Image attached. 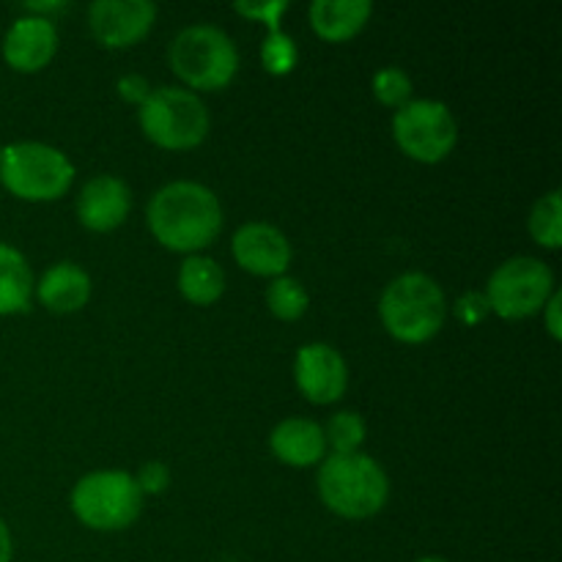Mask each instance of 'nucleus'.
Listing matches in <instances>:
<instances>
[{"mask_svg": "<svg viewBox=\"0 0 562 562\" xmlns=\"http://www.w3.org/2000/svg\"><path fill=\"white\" fill-rule=\"evenodd\" d=\"M554 294V274L543 261L532 256H519L494 269L486 285L488 311L505 322L536 316Z\"/></svg>", "mask_w": 562, "mask_h": 562, "instance_id": "obj_8", "label": "nucleus"}, {"mask_svg": "<svg viewBox=\"0 0 562 562\" xmlns=\"http://www.w3.org/2000/svg\"><path fill=\"white\" fill-rule=\"evenodd\" d=\"M395 143L406 157L417 162H442L459 140V126L445 102L437 99H409L395 110L393 119Z\"/></svg>", "mask_w": 562, "mask_h": 562, "instance_id": "obj_9", "label": "nucleus"}, {"mask_svg": "<svg viewBox=\"0 0 562 562\" xmlns=\"http://www.w3.org/2000/svg\"><path fill=\"white\" fill-rule=\"evenodd\" d=\"M27 11H33V16H42V11H60L66 9V3H27Z\"/></svg>", "mask_w": 562, "mask_h": 562, "instance_id": "obj_30", "label": "nucleus"}, {"mask_svg": "<svg viewBox=\"0 0 562 562\" xmlns=\"http://www.w3.org/2000/svg\"><path fill=\"white\" fill-rule=\"evenodd\" d=\"M148 228L159 245L176 252L203 250L223 228V206L198 181H170L148 203Z\"/></svg>", "mask_w": 562, "mask_h": 562, "instance_id": "obj_1", "label": "nucleus"}, {"mask_svg": "<svg viewBox=\"0 0 562 562\" xmlns=\"http://www.w3.org/2000/svg\"><path fill=\"white\" fill-rule=\"evenodd\" d=\"M384 329L401 344H426L448 318L442 285L423 272H406L384 289L379 300Z\"/></svg>", "mask_w": 562, "mask_h": 562, "instance_id": "obj_3", "label": "nucleus"}, {"mask_svg": "<svg viewBox=\"0 0 562 562\" xmlns=\"http://www.w3.org/2000/svg\"><path fill=\"white\" fill-rule=\"evenodd\" d=\"M261 60L269 75H289L296 66V44L283 31H272L261 47Z\"/></svg>", "mask_w": 562, "mask_h": 562, "instance_id": "obj_24", "label": "nucleus"}, {"mask_svg": "<svg viewBox=\"0 0 562 562\" xmlns=\"http://www.w3.org/2000/svg\"><path fill=\"white\" fill-rule=\"evenodd\" d=\"M179 291L192 305H212L225 291L223 269L212 258L190 256L179 269Z\"/></svg>", "mask_w": 562, "mask_h": 562, "instance_id": "obj_19", "label": "nucleus"}, {"mask_svg": "<svg viewBox=\"0 0 562 562\" xmlns=\"http://www.w3.org/2000/svg\"><path fill=\"white\" fill-rule=\"evenodd\" d=\"M296 387L311 404H335L349 387V368L344 357L327 344L302 346L294 362Z\"/></svg>", "mask_w": 562, "mask_h": 562, "instance_id": "obj_11", "label": "nucleus"}, {"mask_svg": "<svg viewBox=\"0 0 562 562\" xmlns=\"http://www.w3.org/2000/svg\"><path fill=\"white\" fill-rule=\"evenodd\" d=\"M236 263L245 272L258 274V278H283V272L291 263V245L269 223H247L241 225L231 241Z\"/></svg>", "mask_w": 562, "mask_h": 562, "instance_id": "obj_12", "label": "nucleus"}, {"mask_svg": "<svg viewBox=\"0 0 562 562\" xmlns=\"http://www.w3.org/2000/svg\"><path fill=\"white\" fill-rule=\"evenodd\" d=\"M269 448L283 464L313 467L327 453V439H324V428L318 423L305 420V417H289L272 431Z\"/></svg>", "mask_w": 562, "mask_h": 562, "instance_id": "obj_15", "label": "nucleus"}, {"mask_svg": "<svg viewBox=\"0 0 562 562\" xmlns=\"http://www.w3.org/2000/svg\"><path fill=\"white\" fill-rule=\"evenodd\" d=\"M132 209V192L115 176H93L77 198V217L86 228L113 231L126 220Z\"/></svg>", "mask_w": 562, "mask_h": 562, "instance_id": "obj_14", "label": "nucleus"}, {"mask_svg": "<svg viewBox=\"0 0 562 562\" xmlns=\"http://www.w3.org/2000/svg\"><path fill=\"white\" fill-rule=\"evenodd\" d=\"M14 560V541H11V532L5 527V521L0 519V562Z\"/></svg>", "mask_w": 562, "mask_h": 562, "instance_id": "obj_29", "label": "nucleus"}, {"mask_svg": "<svg viewBox=\"0 0 562 562\" xmlns=\"http://www.w3.org/2000/svg\"><path fill=\"white\" fill-rule=\"evenodd\" d=\"M170 66L176 75L198 91H220L234 80L239 53L228 33L214 25L184 27L170 44Z\"/></svg>", "mask_w": 562, "mask_h": 562, "instance_id": "obj_7", "label": "nucleus"}, {"mask_svg": "<svg viewBox=\"0 0 562 562\" xmlns=\"http://www.w3.org/2000/svg\"><path fill=\"white\" fill-rule=\"evenodd\" d=\"M58 49V31L47 16H20L3 38V58L14 71H38Z\"/></svg>", "mask_w": 562, "mask_h": 562, "instance_id": "obj_13", "label": "nucleus"}, {"mask_svg": "<svg viewBox=\"0 0 562 562\" xmlns=\"http://www.w3.org/2000/svg\"><path fill=\"white\" fill-rule=\"evenodd\" d=\"M157 5L148 0H97L88 9L91 33L102 47H132L151 31Z\"/></svg>", "mask_w": 562, "mask_h": 562, "instance_id": "obj_10", "label": "nucleus"}, {"mask_svg": "<svg viewBox=\"0 0 562 562\" xmlns=\"http://www.w3.org/2000/svg\"><path fill=\"white\" fill-rule=\"evenodd\" d=\"M415 562H448V560H442V558H420V560H415Z\"/></svg>", "mask_w": 562, "mask_h": 562, "instance_id": "obj_31", "label": "nucleus"}, {"mask_svg": "<svg viewBox=\"0 0 562 562\" xmlns=\"http://www.w3.org/2000/svg\"><path fill=\"white\" fill-rule=\"evenodd\" d=\"M267 305L272 316H278L280 322H296V318L305 316L311 296H307L305 285L300 280L274 278L272 285L267 289Z\"/></svg>", "mask_w": 562, "mask_h": 562, "instance_id": "obj_21", "label": "nucleus"}, {"mask_svg": "<svg viewBox=\"0 0 562 562\" xmlns=\"http://www.w3.org/2000/svg\"><path fill=\"white\" fill-rule=\"evenodd\" d=\"M373 5L368 0H316L311 5V25L324 42H349L371 20Z\"/></svg>", "mask_w": 562, "mask_h": 562, "instance_id": "obj_17", "label": "nucleus"}, {"mask_svg": "<svg viewBox=\"0 0 562 562\" xmlns=\"http://www.w3.org/2000/svg\"><path fill=\"white\" fill-rule=\"evenodd\" d=\"M119 91H121V97L126 99V102H135L137 108H140V104L146 102L148 93H151V91H148L146 77H140V75L121 77V80H119Z\"/></svg>", "mask_w": 562, "mask_h": 562, "instance_id": "obj_27", "label": "nucleus"}, {"mask_svg": "<svg viewBox=\"0 0 562 562\" xmlns=\"http://www.w3.org/2000/svg\"><path fill=\"white\" fill-rule=\"evenodd\" d=\"M373 93L384 108H404L412 97V80L398 66H387L373 75Z\"/></svg>", "mask_w": 562, "mask_h": 562, "instance_id": "obj_23", "label": "nucleus"}, {"mask_svg": "<svg viewBox=\"0 0 562 562\" xmlns=\"http://www.w3.org/2000/svg\"><path fill=\"white\" fill-rule=\"evenodd\" d=\"M135 483L140 486L143 494H159L168 488L170 483V472L168 467L162 464V461H148V464L140 467V472H137Z\"/></svg>", "mask_w": 562, "mask_h": 562, "instance_id": "obj_26", "label": "nucleus"}, {"mask_svg": "<svg viewBox=\"0 0 562 562\" xmlns=\"http://www.w3.org/2000/svg\"><path fill=\"white\" fill-rule=\"evenodd\" d=\"M236 14L247 16V20L267 22L269 33L280 31V16L289 11V3L285 0H272V3H234Z\"/></svg>", "mask_w": 562, "mask_h": 562, "instance_id": "obj_25", "label": "nucleus"}, {"mask_svg": "<svg viewBox=\"0 0 562 562\" xmlns=\"http://www.w3.org/2000/svg\"><path fill=\"white\" fill-rule=\"evenodd\" d=\"M560 305H562V294H560V291H554V294L549 296L547 305H543V311H547V329H549V335H552L554 340H560V338H562Z\"/></svg>", "mask_w": 562, "mask_h": 562, "instance_id": "obj_28", "label": "nucleus"}, {"mask_svg": "<svg viewBox=\"0 0 562 562\" xmlns=\"http://www.w3.org/2000/svg\"><path fill=\"white\" fill-rule=\"evenodd\" d=\"M33 296V272L16 247L0 241V316L27 311Z\"/></svg>", "mask_w": 562, "mask_h": 562, "instance_id": "obj_18", "label": "nucleus"}, {"mask_svg": "<svg viewBox=\"0 0 562 562\" xmlns=\"http://www.w3.org/2000/svg\"><path fill=\"white\" fill-rule=\"evenodd\" d=\"M324 439L335 453H357V448L366 442V423L357 412H338L329 417Z\"/></svg>", "mask_w": 562, "mask_h": 562, "instance_id": "obj_22", "label": "nucleus"}, {"mask_svg": "<svg viewBox=\"0 0 562 562\" xmlns=\"http://www.w3.org/2000/svg\"><path fill=\"white\" fill-rule=\"evenodd\" d=\"M0 181L22 201H55L75 181V165L44 143H14L0 151Z\"/></svg>", "mask_w": 562, "mask_h": 562, "instance_id": "obj_5", "label": "nucleus"}, {"mask_svg": "<svg viewBox=\"0 0 562 562\" xmlns=\"http://www.w3.org/2000/svg\"><path fill=\"white\" fill-rule=\"evenodd\" d=\"M38 302L53 313H75L91 296V278L77 263L64 261L49 267L36 285Z\"/></svg>", "mask_w": 562, "mask_h": 562, "instance_id": "obj_16", "label": "nucleus"}, {"mask_svg": "<svg viewBox=\"0 0 562 562\" xmlns=\"http://www.w3.org/2000/svg\"><path fill=\"white\" fill-rule=\"evenodd\" d=\"M143 135L168 151H190L209 135V110L184 88H154L137 110Z\"/></svg>", "mask_w": 562, "mask_h": 562, "instance_id": "obj_4", "label": "nucleus"}, {"mask_svg": "<svg viewBox=\"0 0 562 562\" xmlns=\"http://www.w3.org/2000/svg\"><path fill=\"white\" fill-rule=\"evenodd\" d=\"M71 510L91 530H126L140 516L143 492L130 472H91L71 488Z\"/></svg>", "mask_w": 562, "mask_h": 562, "instance_id": "obj_6", "label": "nucleus"}, {"mask_svg": "<svg viewBox=\"0 0 562 562\" xmlns=\"http://www.w3.org/2000/svg\"><path fill=\"white\" fill-rule=\"evenodd\" d=\"M318 494L344 519H371L390 497L387 472L366 453H333L318 470Z\"/></svg>", "mask_w": 562, "mask_h": 562, "instance_id": "obj_2", "label": "nucleus"}, {"mask_svg": "<svg viewBox=\"0 0 562 562\" xmlns=\"http://www.w3.org/2000/svg\"><path fill=\"white\" fill-rule=\"evenodd\" d=\"M530 234L547 250H558L562 245V198L560 190L547 192L541 201L532 206Z\"/></svg>", "mask_w": 562, "mask_h": 562, "instance_id": "obj_20", "label": "nucleus"}]
</instances>
